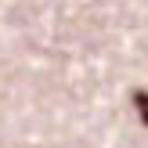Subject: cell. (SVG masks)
Returning a JSON list of instances; mask_svg holds the SVG:
<instances>
[{
	"instance_id": "6da1fadb",
	"label": "cell",
	"mask_w": 148,
	"mask_h": 148,
	"mask_svg": "<svg viewBox=\"0 0 148 148\" xmlns=\"http://www.w3.org/2000/svg\"><path fill=\"white\" fill-rule=\"evenodd\" d=\"M134 108L141 116V123L148 127V90H134Z\"/></svg>"
}]
</instances>
